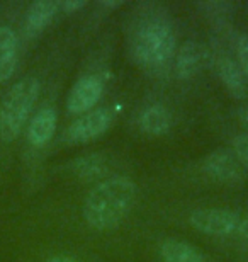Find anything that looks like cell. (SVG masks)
<instances>
[{"label": "cell", "mask_w": 248, "mask_h": 262, "mask_svg": "<svg viewBox=\"0 0 248 262\" xmlns=\"http://www.w3.org/2000/svg\"><path fill=\"white\" fill-rule=\"evenodd\" d=\"M136 203V184L129 177L114 176L100 181L83 203V218L99 232L112 230L124 222Z\"/></svg>", "instance_id": "1"}, {"label": "cell", "mask_w": 248, "mask_h": 262, "mask_svg": "<svg viewBox=\"0 0 248 262\" xmlns=\"http://www.w3.org/2000/svg\"><path fill=\"white\" fill-rule=\"evenodd\" d=\"M175 33L167 20L146 19L136 28L133 55L141 67L162 70L175 55Z\"/></svg>", "instance_id": "2"}, {"label": "cell", "mask_w": 248, "mask_h": 262, "mask_svg": "<svg viewBox=\"0 0 248 262\" xmlns=\"http://www.w3.org/2000/svg\"><path fill=\"white\" fill-rule=\"evenodd\" d=\"M38 96L39 82L34 77H26L10 87L0 104V138L4 141H14L20 135Z\"/></svg>", "instance_id": "3"}, {"label": "cell", "mask_w": 248, "mask_h": 262, "mask_svg": "<svg viewBox=\"0 0 248 262\" xmlns=\"http://www.w3.org/2000/svg\"><path fill=\"white\" fill-rule=\"evenodd\" d=\"M116 113L110 107H100L85 113L83 116L75 119L70 126L65 129V141L72 145L87 143V141L97 140L105 131L112 126Z\"/></svg>", "instance_id": "4"}, {"label": "cell", "mask_w": 248, "mask_h": 262, "mask_svg": "<svg viewBox=\"0 0 248 262\" xmlns=\"http://www.w3.org/2000/svg\"><path fill=\"white\" fill-rule=\"evenodd\" d=\"M238 213L231 209H221V208H202L196 209L189 222L197 232L211 237H228V235L236 233L240 223Z\"/></svg>", "instance_id": "5"}, {"label": "cell", "mask_w": 248, "mask_h": 262, "mask_svg": "<svg viewBox=\"0 0 248 262\" xmlns=\"http://www.w3.org/2000/svg\"><path fill=\"white\" fill-rule=\"evenodd\" d=\"M204 174L216 182H236L245 176V167L231 150L218 148L206 157L202 162Z\"/></svg>", "instance_id": "6"}, {"label": "cell", "mask_w": 248, "mask_h": 262, "mask_svg": "<svg viewBox=\"0 0 248 262\" xmlns=\"http://www.w3.org/2000/svg\"><path fill=\"white\" fill-rule=\"evenodd\" d=\"M104 92V83L97 75L82 77L75 85L72 87L66 99V109L72 114H85L96 107Z\"/></svg>", "instance_id": "7"}, {"label": "cell", "mask_w": 248, "mask_h": 262, "mask_svg": "<svg viewBox=\"0 0 248 262\" xmlns=\"http://www.w3.org/2000/svg\"><path fill=\"white\" fill-rule=\"evenodd\" d=\"M206 48L197 41H186L175 55V72L182 80L194 78L206 65Z\"/></svg>", "instance_id": "8"}, {"label": "cell", "mask_w": 248, "mask_h": 262, "mask_svg": "<svg viewBox=\"0 0 248 262\" xmlns=\"http://www.w3.org/2000/svg\"><path fill=\"white\" fill-rule=\"evenodd\" d=\"M19 60L17 34L9 26H0V82L12 77Z\"/></svg>", "instance_id": "9"}, {"label": "cell", "mask_w": 248, "mask_h": 262, "mask_svg": "<svg viewBox=\"0 0 248 262\" xmlns=\"http://www.w3.org/2000/svg\"><path fill=\"white\" fill-rule=\"evenodd\" d=\"M56 113L51 107H43L34 114L28 126V141L33 146H44L55 135Z\"/></svg>", "instance_id": "10"}, {"label": "cell", "mask_w": 248, "mask_h": 262, "mask_svg": "<svg viewBox=\"0 0 248 262\" xmlns=\"http://www.w3.org/2000/svg\"><path fill=\"white\" fill-rule=\"evenodd\" d=\"M58 2L53 0H38V2L31 4L28 12H26V33L28 36L39 34L44 28H48L53 17L58 12Z\"/></svg>", "instance_id": "11"}, {"label": "cell", "mask_w": 248, "mask_h": 262, "mask_svg": "<svg viewBox=\"0 0 248 262\" xmlns=\"http://www.w3.org/2000/svg\"><path fill=\"white\" fill-rule=\"evenodd\" d=\"M216 68H218L221 82L224 83L231 96L236 99H243L246 96V78L238 63L230 56H221L216 63Z\"/></svg>", "instance_id": "12"}, {"label": "cell", "mask_w": 248, "mask_h": 262, "mask_svg": "<svg viewBox=\"0 0 248 262\" xmlns=\"http://www.w3.org/2000/svg\"><path fill=\"white\" fill-rule=\"evenodd\" d=\"M160 257L163 262H206L199 249L178 238H168L160 245Z\"/></svg>", "instance_id": "13"}, {"label": "cell", "mask_w": 248, "mask_h": 262, "mask_svg": "<svg viewBox=\"0 0 248 262\" xmlns=\"http://www.w3.org/2000/svg\"><path fill=\"white\" fill-rule=\"evenodd\" d=\"M72 170L83 182L97 181L107 172V160L100 154H87L72 162Z\"/></svg>", "instance_id": "14"}, {"label": "cell", "mask_w": 248, "mask_h": 262, "mask_svg": "<svg viewBox=\"0 0 248 262\" xmlns=\"http://www.w3.org/2000/svg\"><path fill=\"white\" fill-rule=\"evenodd\" d=\"M172 126V116L167 111V107L155 104V106L146 107L143 114L140 116V128L146 135L151 136H162L165 135Z\"/></svg>", "instance_id": "15"}, {"label": "cell", "mask_w": 248, "mask_h": 262, "mask_svg": "<svg viewBox=\"0 0 248 262\" xmlns=\"http://www.w3.org/2000/svg\"><path fill=\"white\" fill-rule=\"evenodd\" d=\"M199 7L204 10L209 17H214L218 23H223L224 17L231 12V4L228 2H202Z\"/></svg>", "instance_id": "16"}, {"label": "cell", "mask_w": 248, "mask_h": 262, "mask_svg": "<svg viewBox=\"0 0 248 262\" xmlns=\"http://www.w3.org/2000/svg\"><path fill=\"white\" fill-rule=\"evenodd\" d=\"M235 51L238 58V67L241 68L243 75L248 82V36L240 34L235 38Z\"/></svg>", "instance_id": "17"}, {"label": "cell", "mask_w": 248, "mask_h": 262, "mask_svg": "<svg viewBox=\"0 0 248 262\" xmlns=\"http://www.w3.org/2000/svg\"><path fill=\"white\" fill-rule=\"evenodd\" d=\"M231 151L236 155V159L241 162V165L248 167V135H236L231 141Z\"/></svg>", "instance_id": "18"}, {"label": "cell", "mask_w": 248, "mask_h": 262, "mask_svg": "<svg viewBox=\"0 0 248 262\" xmlns=\"http://www.w3.org/2000/svg\"><path fill=\"white\" fill-rule=\"evenodd\" d=\"M85 5H87L85 0H65V2L58 4V7H60L65 14H73V12H77V10L83 9Z\"/></svg>", "instance_id": "19"}, {"label": "cell", "mask_w": 248, "mask_h": 262, "mask_svg": "<svg viewBox=\"0 0 248 262\" xmlns=\"http://www.w3.org/2000/svg\"><path fill=\"white\" fill-rule=\"evenodd\" d=\"M236 233H238L240 237L248 238V216L240 220V223H238V230H236Z\"/></svg>", "instance_id": "20"}, {"label": "cell", "mask_w": 248, "mask_h": 262, "mask_svg": "<svg viewBox=\"0 0 248 262\" xmlns=\"http://www.w3.org/2000/svg\"><path fill=\"white\" fill-rule=\"evenodd\" d=\"M46 262H80V260H77L75 257H68V255H53Z\"/></svg>", "instance_id": "21"}, {"label": "cell", "mask_w": 248, "mask_h": 262, "mask_svg": "<svg viewBox=\"0 0 248 262\" xmlns=\"http://www.w3.org/2000/svg\"><path fill=\"white\" fill-rule=\"evenodd\" d=\"M99 5L107 7V9H116V7H121L123 2H121V0H102V2H99Z\"/></svg>", "instance_id": "22"}, {"label": "cell", "mask_w": 248, "mask_h": 262, "mask_svg": "<svg viewBox=\"0 0 248 262\" xmlns=\"http://www.w3.org/2000/svg\"><path fill=\"white\" fill-rule=\"evenodd\" d=\"M238 118H240V123L243 124V126L248 129V107H243L240 111V114H238Z\"/></svg>", "instance_id": "23"}]
</instances>
